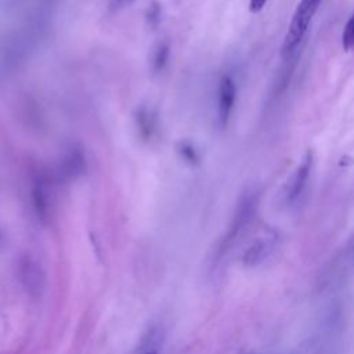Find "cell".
Here are the masks:
<instances>
[{
    "label": "cell",
    "instance_id": "obj_1",
    "mask_svg": "<svg viewBox=\"0 0 354 354\" xmlns=\"http://www.w3.org/2000/svg\"><path fill=\"white\" fill-rule=\"evenodd\" d=\"M322 0H300L295 12L292 15L290 24L288 26L283 43H282V57H289L299 47L301 40L304 39L308 26L318 11Z\"/></svg>",
    "mask_w": 354,
    "mask_h": 354
},
{
    "label": "cell",
    "instance_id": "obj_2",
    "mask_svg": "<svg viewBox=\"0 0 354 354\" xmlns=\"http://www.w3.org/2000/svg\"><path fill=\"white\" fill-rule=\"evenodd\" d=\"M311 167H313V151L308 149L286 184V189H285L286 202L292 203L297 198H300V195L303 194L308 183Z\"/></svg>",
    "mask_w": 354,
    "mask_h": 354
},
{
    "label": "cell",
    "instance_id": "obj_3",
    "mask_svg": "<svg viewBox=\"0 0 354 354\" xmlns=\"http://www.w3.org/2000/svg\"><path fill=\"white\" fill-rule=\"evenodd\" d=\"M236 98V86L231 76L225 75L220 79L218 90H217V116L218 123L224 127L231 116L234 104Z\"/></svg>",
    "mask_w": 354,
    "mask_h": 354
},
{
    "label": "cell",
    "instance_id": "obj_4",
    "mask_svg": "<svg viewBox=\"0 0 354 354\" xmlns=\"http://www.w3.org/2000/svg\"><path fill=\"white\" fill-rule=\"evenodd\" d=\"M277 236L275 234H266L260 238H257L245 252L242 261L246 266H257L261 263L274 249Z\"/></svg>",
    "mask_w": 354,
    "mask_h": 354
},
{
    "label": "cell",
    "instance_id": "obj_5",
    "mask_svg": "<svg viewBox=\"0 0 354 354\" xmlns=\"http://www.w3.org/2000/svg\"><path fill=\"white\" fill-rule=\"evenodd\" d=\"M160 344H162V337H160L159 332L152 330L151 333H148L147 339L140 346L138 354H158Z\"/></svg>",
    "mask_w": 354,
    "mask_h": 354
},
{
    "label": "cell",
    "instance_id": "obj_6",
    "mask_svg": "<svg viewBox=\"0 0 354 354\" xmlns=\"http://www.w3.org/2000/svg\"><path fill=\"white\" fill-rule=\"evenodd\" d=\"M342 44L346 51L354 50V14L346 22L342 33Z\"/></svg>",
    "mask_w": 354,
    "mask_h": 354
},
{
    "label": "cell",
    "instance_id": "obj_7",
    "mask_svg": "<svg viewBox=\"0 0 354 354\" xmlns=\"http://www.w3.org/2000/svg\"><path fill=\"white\" fill-rule=\"evenodd\" d=\"M180 152H181V155L184 156V159H185V160H188V162H191V163H194V162H196V160H198L196 151H195V148H194V147H191L189 144H183V147H181Z\"/></svg>",
    "mask_w": 354,
    "mask_h": 354
},
{
    "label": "cell",
    "instance_id": "obj_8",
    "mask_svg": "<svg viewBox=\"0 0 354 354\" xmlns=\"http://www.w3.org/2000/svg\"><path fill=\"white\" fill-rule=\"evenodd\" d=\"M167 50H169L167 47H160V48L158 50L156 58H155V64H156V68H158V69H162L163 64L166 62L167 55H169V51H167Z\"/></svg>",
    "mask_w": 354,
    "mask_h": 354
},
{
    "label": "cell",
    "instance_id": "obj_9",
    "mask_svg": "<svg viewBox=\"0 0 354 354\" xmlns=\"http://www.w3.org/2000/svg\"><path fill=\"white\" fill-rule=\"evenodd\" d=\"M268 3V0H249V10L250 12H259L264 8V6Z\"/></svg>",
    "mask_w": 354,
    "mask_h": 354
},
{
    "label": "cell",
    "instance_id": "obj_10",
    "mask_svg": "<svg viewBox=\"0 0 354 354\" xmlns=\"http://www.w3.org/2000/svg\"><path fill=\"white\" fill-rule=\"evenodd\" d=\"M134 0H111V6L113 7H124L131 4Z\"/></svg>",
    "mask_w": 354,
    "mask_h": 354
}]
</instances>
